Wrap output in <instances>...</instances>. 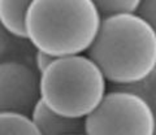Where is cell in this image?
<instances>
[{"instance_id":"1","label":"cell","mask_w":156,"mask_h":135,"mask_svg":"<svg viewBox=\"0 0 156 135\" xmlns=\"http://www.w3.org/2000/svg\"><path fill=\"white\" fill-rule=\"evenodd\" d=\"M89 56L111 83H138L156 69V31L138 12L108 14Z\"/></svg>"},{"instance_id":"2","label":"cell","mask_w":156,"mask_h":135,"mask_svg":"<svg viewBox=\"0 0 156 135\" xmlns=\"http://www.w3.org/2000/svg\"><path fill=\"white\" fill-rule=\"evenodd\" d=\"M103 14L94 0H33L25 18L26 39L55 57L89 52Z\"/></svg>"},{"instance_id":"3","label":"cell","mask_w":156,"mask_h":135,"mask_svg":"<svg viewBox=\"0 0 156 135\" xmlns=\"http://www.w3.org/2000/svg\"><path fill=\"white\" fill-rule=\"evenodd\" d=\"M107 82L89 55L60 56L39 73V94L53 112L85 119L104 98Z\"/></svg>"},{"instance_id":"4","label":"cell","mask_w":156,"mask_h":135,"mask_svg":"<svg viewBox=\"0 0 156 135\" xmlns=\"http://www.w3.org/2000/svg\"><path fill=\"white\" fill-rule=\"evenodd\" d=\"M85 134L156 135L152 104L135 91L121 87L107 91L100 104L83 119Z\"/></svg>"},{"instance_id":"5","label":"cell","mask_w":156,"mask_h":135,"mask_svg":"<svg viewBox=\"0 0 156 135\" xmlns=\"http://www.w3.org/2000/svg\"><path fill=\"white\" fill-rule=\"evenodd\" d=\"M39 98V73L20 61L0 62V112H27Z\"/></svg>"},{"instance_id":"6","label":"cell","mask_w":156,"mask_h":135,"mask_svg":"<svg viewBox=\"0 0 156 135\" xmlns=\"http://www.w3.org/2000/svg\"><path fill=\"white\" fill-rule=\"evenodd\" d=\"M31 119L38 127L39 133L47 135L60 134H78L85 133L83 119L65 117L62 114L53 112L51 108L43 103L39 98L31 109Z\"/></svg>"},{"instance_id":"7","label":"cell","mask_w":156,"mask_h":135,"mask_svg":"<svg viewBox=\"0 0 156 135\" xmlns=\"http://www.w3.org/2000/svg\"><path fill=\"white\" fill-rule=\"evenodd\" d=\"M33 0H0V22L12 36L26 39L25 18Z\"/></svg>"},{"instance_id":"8","label":"cell","mask_w":156,"mask_h":135,"mask_svg":"<svg viewBox=\"0 0 156 135\" xmlns=\"http://www.w3.org/2000/svg\"><path fill=\"white\" fill-rule=\"evenodd\" d=\"M0 134H21L41 135L31 116L18 110H2L0 112Z\"/></svg>"},{"instance_id":"9","label":"cell","mask_w":156,"mask_h":135,"mask_svg":"<svg viewBox=\"0 0 156 135\" xmlns=\"http://www.w3.org/2000/svg\"><path fill=\"white\" fill-rule=\"evenodd\" d=\"M143 0H94L103 16L124 12H138Z\"/></svg>"},{"instance_id":"10","label":"cell","mask_w":156,"mask_h":135,"mask_svg":"<svg viewBox=\"0 0 156 135\" xmlns=\"http://www.w3.org/2000/svg\"><path fill=\"white\" fill-rule=\"evenodd\" d=\"M121 87H126V88H130L135 91V92H138L146 98L148 101L151 100L154 95V91L156 88V69L155 71L151 75H148L146 79L138 82V83H134V85H129V86H121Z\"/></svg>"},{"instance_id":"11","label":"cell","mask_w":156,"mask_h":135,"mask_svg":"<svg viewBox=\"0 0 156 135\" xmlns=\"http://www.w3.org/2000/svg\"><path fill=\"white\" fill-rule=\"evenodd\" d=\"M138 13L156 31V0H143L138 9Z\"/></svg>"},{"instance_id":"12","label":"cell","mask_w":156,"mask_h":135,"mask_svg":"<svg viewBox=\"0 0 156 135\" xmlns=\"http://www.w3.org/2000/svg\"><path fill=\"white\" fill-rule=\"evenodd\" d=\"M55 59V56H52L50 54H46L43 51H38L35 52V56H34V61H35V68H37V71L38 73H42L46 68L51 64Z\"/></svg>"},{"instance_id":"13","label":"cell","mask_w":156,"mask_h":135,"mask_svg":"<svg viewBox=\"0 0 156 135\" xmlns=\"http://www.w3.org/2000/svg\"><path fill=\"white\" fill-rule=\"evenodd\" d=\"M11 34L8 30L3 26V23L0 22V59L7 54L9 46H11Z\"/></svg>"},{"instance_id":"14","label":"cell","mask_w":156,"mask_h":135,"mask_svg":"<svg viewBox=\"0 0 156 135\" xmlns=\"http://www.w3.org/2000/svg\"><path fill=\"white\" fill-rule=\"evenodd\" d=\"M150 103L152 104V108H154V112H155V118H156V88L154 91V95H152V98H151Z\"/></svg>"}]
</instances>
